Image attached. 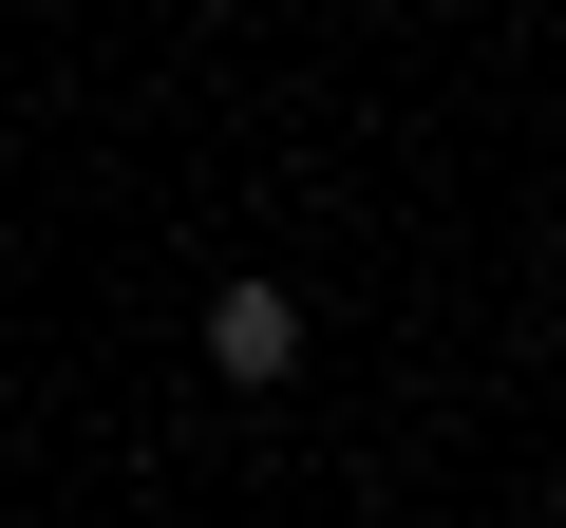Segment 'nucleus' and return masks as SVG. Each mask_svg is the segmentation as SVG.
<instances>
[{
    "label": "nucleus",
    "instance_id": "f257e3e1",
    "mask_svg": "<svg viewBox=\"0 0 566 528\" xmlns=\"http://www.w3.org/2000/svg\"><path fill=\"white\" fill-rule=\"evenodd\" d=\"M208 378H245V397L303 378V303H283V284H227V303H208Z\"/></svg>",
    "mask_w": 566,
    "mask_h": 528
}]
</instances>
